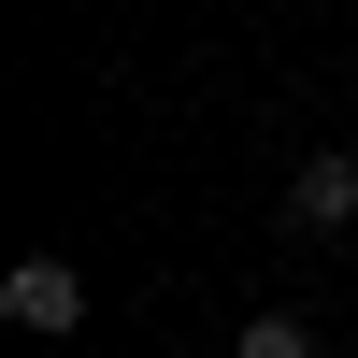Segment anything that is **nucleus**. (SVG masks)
Segmentation results:
<instances>
[{
  "label": "nucleus",
  "mask_w": 358,
  "mask_h": 358,
  "mask_svg": "<svg viewBox=\"0 0 358 358\" xmlns=\"http://www.w3.org/2000/svg\"><path fill=\"white\" fill-rule=\"evenodd\" d=\"M344 215H358V172H344V158L287 172V229H344Z\"/></svg>",
  "instance_id": "nucleus-2"
},
{
  "label": "nucleus",
  "mask_w": 358,
  "mask_h": 358,
  "mask_svg": "<svg viewBox=\"0 0 358 358\" xmlns=\"http://www.w3.org/2000/svg\"><path fill=\"white\" fill-rule=\"evenodd\" d=\"M229 358H315V330H301V315H244V344H229Z\"/></svg>",
  "instance_id": "nucleus-3"
},
{
  "label": "nucleus",
  "mask_w": 358,
  "mask_h": 358,
  "mask_svg": "<svg viewBox=\"0 0 358 358\" xmlns=\"http://www.w3.org/2000/svg\"><path fill=\"white\" fill-rule=\"evenodd\" d=\"M0 315H15V330H72V315H86V273H72V258H15V273H0Z\"/></svg>",
  "instance_id": "nucleus-1"
}]
</instances>
